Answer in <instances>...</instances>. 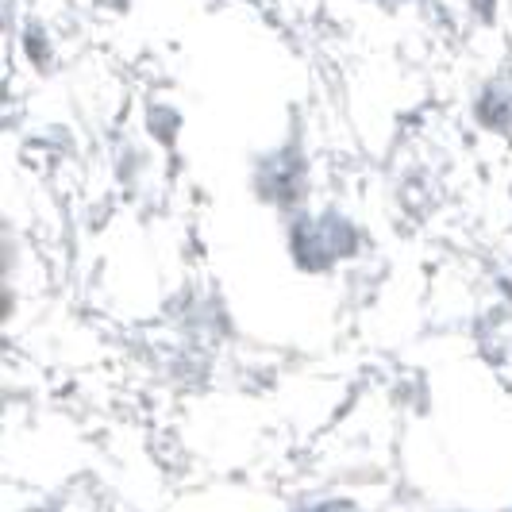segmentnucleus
Listing matches in <instances>:
<instances>
[{"instance_id": "f257e3e1", "label": "nucleus", "mask_w": 512, "mask_h": 512, "mask_svg": "<svg viewBox=\"0 0 512 512\" xmlns=\"http://www.w3.org/2000/svg\"><path fill=\"white\" fill-rule=\"evenodd\" d=\"M316 512H339V509H332V505H324V509H316Z\"/></svg>"}]
</instances>
